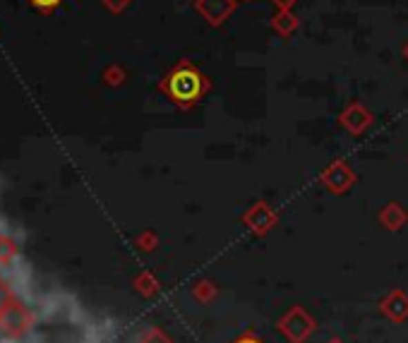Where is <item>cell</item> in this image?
I'll use <instances>...</instances> for the list:
<instances>
[{
    "label": "cell",
    "instance_id": "obj_2",
    "mask_svg": "<svg viewBox=\"0 0 408 343\" xmlns=\"http://www.w3.org/2000/svg\"><path fill=\"white\" fill-rule=\"evenodd\" d=\"M37 3H39V5H55L58 0H37Z\"/></svg>",
    "mask_w": 408,
    "mask_h": 343
},
{
    "label": "cell",
    "instance_id": "obj_1",
    "mask_svg": "<svg viewBox=\"0 0 408 343\" xmlns=\"http://www.w3.org/2000/svg\"><path fill=\"white\" fill-rule=\"evenodd\" d=\"M164 92L168 94L171 101L180 106H193L204 97L206 92V79L200 70H195L193 65L183 63L180 68H175L173 72L166 77Z\"/></svg>",
    "mask_w": 408,
    "mask_h": 343
},
{
    "label": "cell",
    "instance_id": "obj_3",
    "mask_svg": "<svg viewBox=\"0 0 408 343\" xmlns=\"http://www.w3.org/2000/svg\"><path fill=\"white\" fill-rule=\"evenodd\" d=\"M243 343H250V341H243Z\"/></svg>",
    "mask_w": 408,
    "mask_h": 343
}]
</instances>
